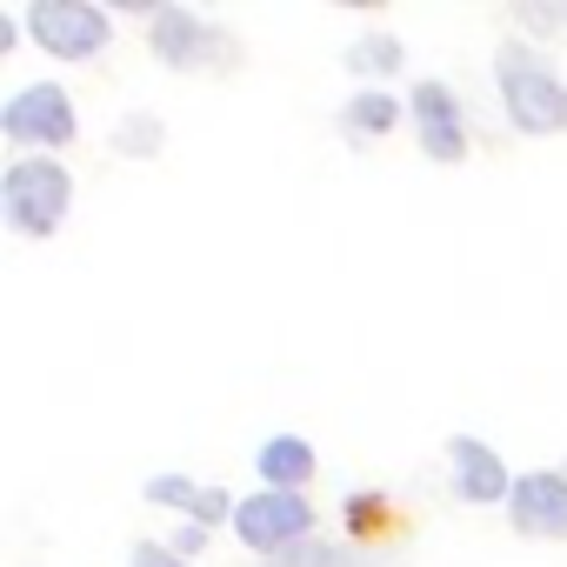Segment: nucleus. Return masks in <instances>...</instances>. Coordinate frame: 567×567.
<instances>
[{
	"label": "nucleus",
	"instance_id": "obj_1",
	"mask_svg": "<svg viewBox=\"0 0 567 567\" xmlns=\"http://www.w3.org/2000/svg\"><path fill=\"white\" fill-rule=\"evenodd\" d=\"M68 207H74V174L54 154L8 161V174H0V220H8V234L48 240V234H61Z\"/></svg>",
	"mask_w": 567,
	"mask_h": 567
},
{
	"label": "nucleus",
	"instance_id": "obj_2",
	"mask_svg": "<svg viewBox=\"0 0 567 567\" xmlns=\"http://www.w3.org/2000/svg\"><path fill=\"white\" fill-rule=\"evenodd\" d=\"M494 87H501V107L520 134H567V81L527 41H507L494 54Z\"/></svg>",
	"mask_w": 567,
	"mask_h": 567
},
{
	"label": "nucleus",
	"instance_id": "obj_3",
	"mask_svg": "<svg viewBox=\"0 0 567 567\" xmlns=\"http://www.w3.org/2000/svg\"><path fill=\"white\" fill-rule=\"evenodd\" d=\"M147 48H154V61L167 74H220V68H234V34L200 21L194 8H174V0L167 8H147Z\"/></svg>",
	"mask_w": 567,
	"mask_h": 567
},
{
	"label": "nucleus",
	"instance_id": "obj_4",
	"mask_svg": "<svg viewBox=\"0 0 567 567\" xmlns=\"http://www.w3.org/2000/svg\"><path fill=\"white\" fill-rule=\"evenodd\" d=\"M0 134H8L21 154H61V147H74L81 121H74V101H68V87H54V81H34V87H21L8 107H0Z\"/></svg>",
	"mask_w": 567,
	"mask_h": 567
},
{
	"label": "nucleus",
	"instance_id": "obj_5",
	"mask_svg": "<svg viewBox=\"0 0 567 567\" xmlns=\"http://www.w3.org/2000/svg\"><path fill=\"white\" fill-rule=\"evenodd\" d=\"M28 34L54 61H94V54H107L114 21L94 8V0H34V8H28Z\"/></svg>",
	"mask_w": 567,
	"mask_h": 567
},
{
	"label": "nucleus",
	"instance_id": "obj_6",
	"mask_svg": "<svg viewBox=\"0 0 567 567\" xmlns=\"http://www.w3.org/2000/svg\"><path fill=\"white\" fill-rule=\"evenodd\" d=\"M234 534H240L247 554H267L274 560V554L315 540V501L308 494H274V487H260V494H247L234 507Z\"/></svg>",
	"mask_w": 567,
	"mask_h": 567
},
{
	"label": "nucleus",
	"instance_id": "obj_7",
	"mask_svg": "<svg viewBox=\"0 0 567 567\" xmlns=\"http://www.w3.org/2000/svg\"><path fill=\"white\" fill-rule=\"evenodd\" d=\"M507 520H514V534H527V540H567V467L514 474Z\"/></svg>",
	"mask_w": 567,
	"mask_h": 567
},
{
	"label": "nucleus",
	"instance_id": "obj_8",
	"mask_svg": "<svg viewBox=\"0 0 567 567\" xmlns=\"http://www.w3.org/2000/svg\"><path fill=\"white\" fill-rule=\"evenodd\" d=\"M408 114H414V127H421V154H427V161H441V167L467 161V121H461V101H454L447 81H421V87L408 94Z\"/></svg>",
	"mask_w": 567,
	"mask_h": 567
},
{
	"label": "nucleus",
	"instance_id": "obj_9",
	"mask_svg": "<svg viewBox=\"0 0 567 567\" xmlns=\"http://www.w3.org/2000/svg\"><path fill=\"white\" fill-rule=\"evenodd\" d=\"M447 467H454V501H467V507H507V494H514V474H507V461L487 447V441H474V434H454L447 441Z\"/></svg>",
	"mask_w": 567,
	"mask_h": 567
},
{
	"label": "nucleus",
	"instance_id": "obj_10",
	"mask_svg": "<svg viewBox=\"0 0 567 567\" xmlns=\"http://www.w3.org/2000/svg\"><path fill=\"white\" fill-rule=\"evenodd\" d=\"M254 467H260V487H274V494H308V481H315V447H308L301 434H267L260 454H254Z\"/></svg>",
	"mask_w": 567,
	"mask_h": 567
},
{
	"label": "nucleus",
	"instance_id": "obj_11",
	"mask_svg": "<svg viewBox=\"0 0 567 567\" xmlns=\"http://www.w3.org/2000/svg\"><path fill=\"white\" fill-rule=\"evenodd\" d=\"M341 121H348V134H374V141H381V134H394V127H401V101H394L388 87H361V94L348 101V114H341Z\"/></svg>",
	"mask_w": 567,
	"mask_h": 567
},
{
	"label": "nucleus",
	"instance_id": "obj_12",
	"mask_svg": "<svg viewBox=\"0 0 567 567\" xmlns=\"http://www.w3.org/2000/svg\"><path fill=\"white\" fill-rule=\"evenodd\" d=\"M267 567H374L361 547H348V540H301V547H288V554H274Z\"/></svg>",
	"mask_w": 567,
	"mask_h": 567
},
{
	"label": "nucleus",
	"instance_id": "obj_13",
	"mask_svg": "<svg viewBox=\"0 0 567 567\" xmlns=\"http://www.w3.org/2000/svg\"><path fill=\"white\" fill-rule=\"evenodd\" d=\"M401 41L394 34H361L354 48H348V68L361 74V81H388V74H401Z\"/></svg>",
	"mask_w": 567,
	"mask_h": 567
},
{
	"label": "nucleus",
	"instance_id": "obj_14",
	"mask_svg": "<svg viewBox=\"0 0 567 567\" xmlns=\"http://www.w3.org/2000/svg\"><path fill=\"white\" fill-rule=\"evenodd\" d=\"M161 141H167V127H161L154 114H127V121L114 127V147H121L127 161H147V154H161Z\"/></svg>",
	"mask_w": 567,
	"mask_h": 567
},
{
	"label": "nucleus",
	"instance_id": "obj_15",
	"mask_svg": "<svg viewBox=\"0 0 567 567\" xmlns=\"http://www.w3.org/2000/svg\"><path fill=\"white\" fill-rule=\"evenodd\" d=\"M141 494H147L154 507H181V514H194V501H200V481H194V474H154Z\"/></svg>",
	"mask_w": 567,
	"mask_h": 567
},
{
	"label": "nucleus",
	"instance_id": "obj_16",
	"mask_svg": "<svg viewBox=\"0 0 567 567\" xmlns=\"http://www.w3.org/2000/svg\"><path fill=\"white\" fill-rule=\"evenodd\" d=\"M234 507H240V501H234L227 487H207V481H200V501H194L187 520H194V527H220V520H234Z\"/></svg>",
	"mask_w": 567,
	"mask_h": 567
},
{
	"label": "nucleus",
	"instance_id": "obj_17",
	"mask_svg": "<svg viewBox=\"0 0 567 567\" xmlns=\"http://www.w3.org/2000/svg\"><path fill=\"white\" fill-rule=\"evenodd\" d=\"M127 567H194V560H181L167 540H134V554H127Z\"/></svg>",
	"mask_w": 567,
	"mask_h": 567
},
{
	"label": "nucleus",
	"instance_id": "obj_18",
	"mask_svg": "<svg viewBox=\"0 0 567 567\" xmlns=\"http://www.w3.org/2000/svg\"><path fill=\"white\" fill-rule=\"evenodd\" d=\"M514 21H520V28H534V34H547V28H567V8H520Z\"/></svg>",
	"mask_w": 567,
	"mask_h": 567
},
{
	"label": "nucleus",
	"instance_id": "obj_19",
	"mask_svg": "<svg viewBox=\"0 0 567 567\" xmlns=\"http://www.w3.org/2000/svg\"><path fill=\"white\" fill-rule=\"evenodd\" d=\"M167 547H174V554H181V560H194V554H200V547H207V527H194V520H187V527H181V534H174V540H167Z\"/></svg>",
	"mask_w": 567,
	"mask_h": 567
}]
</instances>
